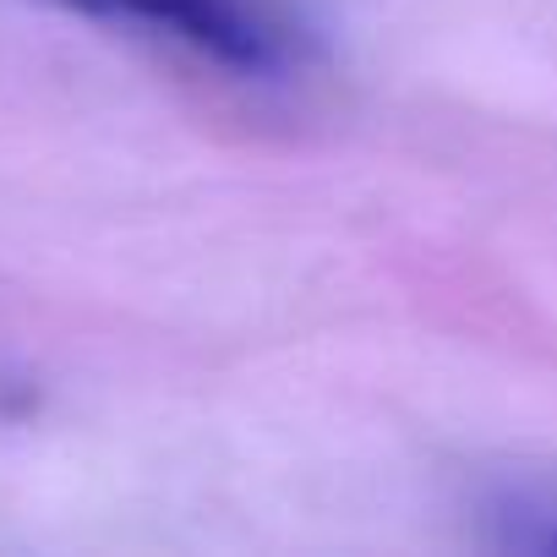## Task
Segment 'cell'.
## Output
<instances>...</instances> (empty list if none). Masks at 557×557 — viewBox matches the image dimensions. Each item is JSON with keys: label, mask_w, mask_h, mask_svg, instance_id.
<instances>
[{"label": "cell", "mask_w": 557, "mask_h": 557, "mask_svg": "<svg viewBox=\"0 0 557 557\" xmlns=\"http://www.w3.org/2000/svg\"><path fill=\"white\" fill-rule=\"evenodd\" d=\"M61 7L181 45L235 77H278L301 61V34L268 0H61Z\"/></svg>", "instance_id": "6da1fadb"}, {"label": "cell", "mask_w": 557, "mask_h": 557, "mask_svg": "<svg viewBox=\"0 0 557 557\" xmlns=\"http://www.w3.org/2000/svg\"><path fill=\"white\" fill-rule=\"evenodd\" d=\"M481 535L497 552H541L557 557V481L513 475L481 492Z\"/></svg>", "instance_id": "7a4b0ae2"}]
</instances>
